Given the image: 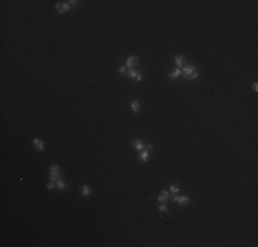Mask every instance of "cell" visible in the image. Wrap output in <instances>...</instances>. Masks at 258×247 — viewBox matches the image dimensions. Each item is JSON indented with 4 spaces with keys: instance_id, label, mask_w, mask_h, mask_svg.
<instances>
[{
    "instance_id": "obj_10",
    "label": "cell",
    "mask_w": 258,
    "mask_h": 247,
    "mask_svg": "<svg viewBox=\"0 0 258 247\" xmlns=\"http://www.w3.org/2000/svg\"><path fill=\"white\" fill-rule=\"evenodd\" d=\"M179 76H181V69H174V70H172L170 73H169V78L170 80H176Z\"/></svg>"
},
{
    "instance_id": "obj_21",
    "label": "cell",
    "mask_w": 258,
    "mask_h": 247,
    "mask_svg": "<svg viewBox=\"0 0 258 247\" xmlns=\"http://www.w3.org/2000/svg\"><path fill=\"white\" fill-rule=\"evenodd\" d=\"M253 89L255 91V92H257V91H258V84H257V83H254V85H253Z\"/></svg>"
},
{
    "instance_id": "obj_5",
    "label": "cell",
    "mask_w": 258,
    "mask_h": 247,
    "mask_svg": "<svg viewBox=\"0 0 258 247\" xmlns=\"http://www.w3.org/2000/svg\"><path fill=\"white\" fill-rule=\"evenodd\" d=\"M132 146H133L135 150H137V151H143L144 147H147V144H144V142L140 140V139H135V140L132 142Z\"/></svg>"
},
{
    "instance_id": "obj_15",
    "label": "cell",
    "mask_w": 258,
    "mask_h": 247,
    "mask_svg": "<svg viewBox=\"0 0 258 247\" xmlns=\"http://www.w3.org/2000/svg\"><path fill=\"white\" fill-rule=\"evenodd\" d=\"M118 72L122 74V76H129V69L127 67V66H122V67L118 69Z\"/></svg>"
},
{
    "instance_id": "obj_4",
    "label": "cell",
    "mask_w": 258,
    "mask_h": 247,
    "mask_svg": "<svg viewBox=\"0 0 258 247\" xmlns=\"http://www.w3.org/2000/svg\"><path fill=\"white\" fill-rule=\"evenodd\" d=\"M173 202H176V203H179L181 206H188L191 203V199L188 196H177V195H174Z\"/></svg>"
},
{
    "instance_id": "obj_8",
    "label": "cell",
    "mask_w": 258,
    "mask_h": 247,
    "mask_svg": "<svg viewBox=\"0 0 258 247\" xmlns=\"http://www.w3.org/2000/svg\"><path fill=\"white\" fill-rule=\"evenodd\" d=\"M32 144L34 146V148H36L37 151H44V142L43 140H40V139H34L32 142Z\"/></svg>"
},
{
    "instance_id": "obj_2",
    "label": "cell",
    "mask_w": 258,
    "mask_h": 247,
    "mask_svg": "<svg viewBox=\"0 0 258 247\" xmlns=\"http://www.w3.org/2000/svg\"><path fill=\"white\" fill-rule=\"evenodd\" d=\"M61 177H62V170H61V168H59L58 165H52L51 168H50V179L51 180H61Z\"/></svg>"
},
{
    "instance_id": "obj_17",
    "label": "cell",
    "mask_w": 258,
    "mask_h": 247,
    "mask_svg": "<svg viewBox=\"0 0 258 247\" xmlns=\"http://www.w3.org/2000/svg\"><path fill=\"white\" fill-rule=\"evenodd\" d=\"M169 189H170V191H172L173 194H177V192L180 191V188L177 187V185H170V187H169Z\"/></svg>"
},
{
    "instance_id": "obj_6",
    "label": "cell",
    "mask_w": 258,
    "mask_h": 247,
    "mask_svg": "<svg viewBox=\"0 0 258 247\" xmlns=\"http://www.w3.org/2000/svg\"><path fill=\"white\" fill-rule=\"evenodd\" d=\"M70 10V6L67 4V3H56V11L58 12H61V14H63V12H66V11Z\"/></svg>"
},
{
    "instance_id": "obj_11",
    "label": "cell",
    "mask_w": 258,
    "mask_h": 247,
    "mask_svg": "<svg viewBox=\"0 0 258 247\" xmlns=\"http://www.w3.org/2000/svg\"><path fill=\"white\" fill-rule=\"evenodd\" d=\"M168 198H169V194L166 191H162V192H159V195H158V202L159 203H165V202L168 200Z\"/></svg>"
},
{
    "instance_id": "obj_7",
    "label": "cell",
    "mask_w": 258,
    "mask_h": 247,
    "mask_svg": "<svg viewBox=\"0 0 258 247\" xmlns=\"http://www.w3.org/2000/svg\"><path fill=\"white\" fill-rule=\"evenodd\" d=\"M174 62H176V66L179 69H183L184 67V63H185V58H184V55H181V54H179L177 56H176V59H174Z\"/></svg>"
},
{
    "instance_id": "obj_13",
    "label": "cell",
    "mask_w": 258,
    "mask_h": 247,
    "mask_svg": "<svg viewBox=\"0 0 258 247\" xmlns=\"http://www.w3.org/2000/svg\"><path fill=\"white\" fill-rule=\"evenodd\" d=\"M131 109H132L133 113H137V111L140 110V103H139L137 100H133V102H132V105H131Z\"/></svg>"
},
{
    "instance_id": "obj_18",
    "label": "cell",
    "mask_w": 258,
    "mask_h": 247,
    "mask_svg": "<svg viewBox=\"0 0 258 247\" xmlns=\"http://www.w3.org/2000/svg\"><path fill=\"white\" fill-rule=\"evenodd\" d=\"M159 211H162V213H168V206L163 205V203H161V205H159Z\"/></svg>"
},
{
    "instance_id": "obj_9",
    "label": "cell",
    "mask_w": 258,
    "mask_h": 247,
    "mask_svg": "<svg viewBox=\"0 0 258 247\" xmlns=\"http://www.w3.org/2000/svg\"><path fill=\"white\" fill-rule=\"evenodd\" d=\"M148 158H150V148H147V150H143V151H140V157H139V159H140L142 162H147V161H148Z\"/></svg>"
},
{
    "instance_id": "obj_20",
    "label": "cell",
    "mask_w": 258,
    "mask_h": 247,
    "mask_svg": "<svg viewBox=\"0 0 258 247\" xmlns=\"http://www.w3.org/2000/svg\"><path fill=\"white\" fill-rule=\"evenodd\" d=\"M78 4V1L77 0H72V1H69V6H77Z\"/></svg>"
},
{
    "instance_id": "obj_19",
    "label": "cell",
    "mask_w": 258,
    "mask_h": 247,
    "mask_svg": "<svg viewBox=\"0 0 258 247\" xmlns=\"http://www.w3.org/2000/svg\"><path fill=\"white\" fill-rule=\"evenodd\" d=\"M55 185H56V184L54 183V180H51V181H50V183L47 184V188H48V189H52V188H55Z\"/></svg>"
},
{
    "instance_id": "obj_3",
    "label": "cell",
    "mask_w": 258,
    "mask_h": 247,
    "mask_svg": "<svg viewBox=\"0 0 258 247\" xmlns=\"http://www.w3.org/2000/svg\"><path fill=\"white\" fill-rule=\"evenodd\" d=\"M139 63H140V61H139V58H137L136 55H131V56H128V59H127V67L133 70Z\"/></svg>"
},
{
    "instance_id": "obj_12",
    "label": "cell",
    "mask_w": 258,
    "mask_h": 247,
    "mask_svg": "<svg viewBox=\"0 0 258 247\" xmlns=\"http://www.w3.org/2000/svg\"><path fill=\"white\" fill-rule=\"evenodd\" d=\"M129 76H131L132 78L135 80V81H142V74L140 73H137L136 70H131V72H129Z\"/></svg>"
},
{
    "instance_id": "obj_1",
    "label": "cell",
    "mask_w": 258,
    "mask_h": 247,
    "mask_svg": "<svg viewBox=\"0 0 258 247\" xmlns=\"http://www.w3.org/2000/svg\"><path fill=\"white\" fill-rule=\"evenodd\" d=\"M181 74H183L187 80H195V78H198V76H199L196 67L192 66V65H187V66H184V67L181 69Z\"/></svg>"
},
{
    "instance_id": "obj_14",
    "label": "cell",
    "mask_w": 258,
    "mask_h": 247,
    "mask_svg": "<svg viewBox=\"0 0 258 247\" xmlns=\"http://www.w3.org/2000/svg\"><path fill=\"white\" fill-rule=\"evenodd\" d=\"M81 194L84 195V196L89 195L91 194V188L88 187V185H83V188H81Z\"/></svg>"
},
{
    "instance_id": "obj_16",
    "label": "cell",
    "mask_w": 258,
    "mask_h": 247,
    "mask_svg": "<svg viewBox=\"0 0 258 247\" xmlns=\"http://www.w3.org/2000/svg\"><path fill=\"white\" fill-rule=\"evenodd\" d=\"M56 187H58L59 189H65V188H66V183H65V181H62V180H58V183H56Z\"/></svg>"
}]
</instances>
